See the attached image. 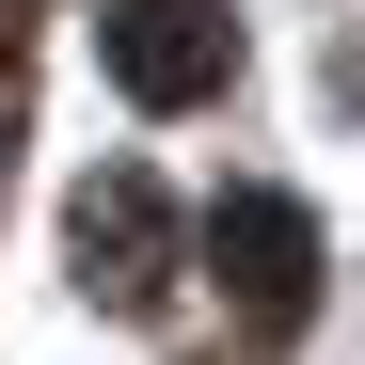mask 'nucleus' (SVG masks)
<instances>
[{
  "label": "nucleus",
  "instance_id": "f257e3e1",
  "mask_svg": "<svg viewBox=\"0 0 365 365\" xmlns=\"http://www.w3.org/2000/svg\"><path fill=\"white\" fill-rule=\"evenodd\" d=\"M96 64L128 80V111H191L238 80V16L222 0H111L96 16Z\"/></svg>",
  "mask_w": 365,
  "mask_h": 365
},
{
  "label": "nucleus",
  "instance_id": "f03ea898",
  "mask_svg": "<svg viewBox=\"0 0 365 365\" xmlns=\"http://www.w3.org/2000/svg\"><path fill=\"white\" fill-rule=\"evenodd\" d=\"M64 255H80V286L111 302V318H143V302L175 286V207H159V175H143V159H96V175H80Z\"/></svg>",
  "mask_w": 365,
  "mask_h": 365
},
{
  "label": "nucleus",
  "instance_id": "7ed1b4c3",
  "mask_svg": "<svg viewBox=\"0 0 365 365\" xmlns=\"http://www.w3.org/2000/svg\"><path fill=\"white\" fill-rule=\"evenodd\" d=\"M207 270L238 286L255 334H302V318H318V222H302L286 191H222L207 207Z\"/></svg>",
  "mask_w": 365,
  "mask_h": 365
},
{
  "label": "nucleus",
  "instance_id": "20e7f679",
  "mask_svg": "<svg viewBox=\"0 0 365 365\" xmlns=\"http://www.w3.org/2000/svg\"><path fill=\"white\" fill-rule=\"evenodd\" d=\"M16 48H32V0H0V80H16Z\"/></svg>",
  "mask_w": 365,
  "mask_h": 365
},
{
  "label": "nucleus",
  "instance_id": "39448f33",
  "mask_svg": "<svg viewBox=\"0 0 365 365\" xmlns=\"http://www.w3.org/2000/svg\"><path fill=\"white\" fill-rule=\"evenodd\" d=\"M0 175H16V159H0Z\"/></svg>",
  "mask_w": 365,
  "mask_h": 365
}]
</instances>
